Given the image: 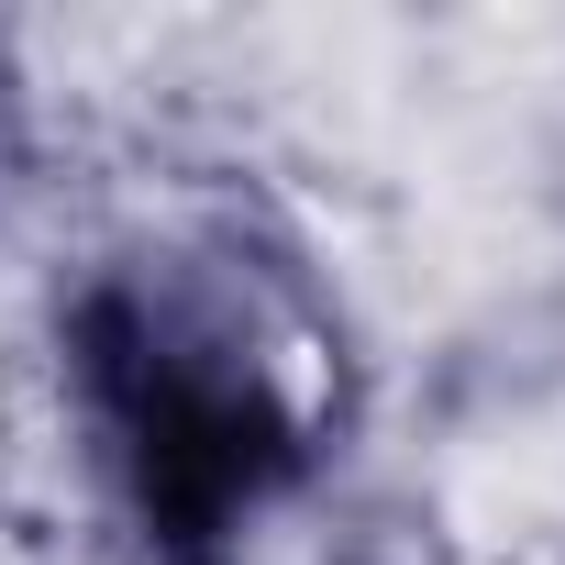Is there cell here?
<instances>
[{"instance_id": "obj_1", "label": "cell", "mask_w": 565, "mask_h": 565, "mask_svg": "<svg viewBox=\"0 0 565 565\" xmlns=\"http://www.w3.org/2000/svg\"><path fill=\"white\" fill-rule=\"evenodd\" d=\"M0 565H34V554H23V543H12V532H0Z\"/></svg>"}]
</instances>
